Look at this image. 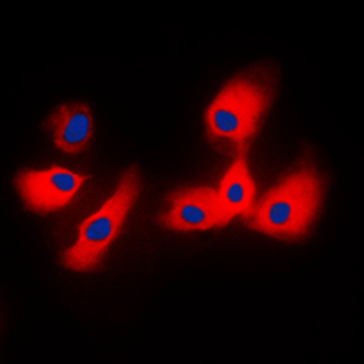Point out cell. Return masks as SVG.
Wrapping results in <instances>:
<instances>
[{
  "label": "cell",
  "instance_id": "cell-6",
  "mask_svg": "<svg viewBox=\"0 0 364 364\" xmlns=\"http://www.w3.org/2000/svg\"><path fill=\"white\" fill-rule=\"evenodd\" d=\"M46 129L58 149L70 155L82 154L93 136L91 108L82 102L63 104L46 120Z\"/></svg>",
  "mask_w": 364,
  "mask_h": 364
},
{
  "label": "cell",
  "instance_id": "cell-5",
  "mask_svg": "<svg viewBox=\"0 0 364 364\" xmlns=\"http://www.w3.org/2000/svg\"><path fill=\"white\" fill-rule=\"evenodd\" d=\"M171 208L159 215V224L177 232L223 228L219 195L210 186L182 188L168 197Z\"/></svg>",
  "mask_w": 364,
  "mask_h": 364
},
{
  "label": "cell",
  "instance_id": "cell-7",
  "mask_svg": "<svg viewBox=\"0 0 364 364\" xmlns=\"http://www.w3.org/2000/svg\"><path fill=\"white\" fill-rule=\"evenodd\" d=\"M220 206V224L226 226L235 215L250 219L253 213V199H255V182L250 175L246 164V149H239L235 162L220 181L217 191Z\"/></svg>",
  "mask_w": 364,
  "mask_h": 364
},
{
  "label": "cell",
  "instance_id": "cell-1",
  "mask_svg": "<svg viewBox=\"0 0 364 364\" xmlns=\"http://www.w3.org/2000/svg\"><path fill=\"white\" fill-rule=\"evenodd\" d=\"M323 200V182L311 164L282 178L262 197L246 224L277 239H301L308 233Z\"/></svg>",
  "mask_w": 364,
  "mask_h": 364
},
{
  "label": "cell",
  "instance_id": "cell-4",
  "mask_svg": "<svg viewBox=\"0 0 364 364\" xmlns=\"http://www.w3.org/2000/svg\"><path fill=\"white\" fill-rule=\"evenodd\" d=\"M87 175H79L63 166L48 170H24L15 178V186L26 206L35 213H53L73 200Z\"/></svg>",
  "mask_w": 364,
  "mask_h": 364
},
{
  "label": "cell",
  "instance_id": "cell-2",
  "mask_svg": "<svg viewBox=\"0 0 364 364\" xmlns=\"http://www.w3.org/2000/svg\"><path fill=\"white\" fill-rule=\"evenodd\" d=\"M141 193L139 168L132 166L120 177L115 193L93 215L79 224V239L71 248L64 250L60 264L73 272H95L102 262L120 228Z\"/></svg>",
  "mask_w": 364,
  "mask_h": 364
},
{
  "label": "cell",
  "instance_id": "cell-3",
  "mask_svg": "<svg viewBox=\"0 0 364 364\" xmlns=\"http://www.w3.org/2000/svg\"><path fill=\"white\" fill-rule=\"evenodd\" d=\"M272 102V93L246 77L230 80L206 109L210 139H232L239 149L255 136L259 120Z\"/></svg>",
  "mask_w": 364,
  "mask_h": 364
}]
</instances>
